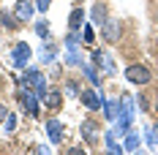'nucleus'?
<instances>
[{
  "instance_id": "nucleus-1",
  "label": "nucleus",
  "mask_w": 158,
  "mask_h": 155,
  "mask_svg": "<svg viewBox=\"0 0 158 155\" xmlns=\"http://www.w3.org/2000/svg\"><path fill=\"white\" fill-rule=\"evenodd\" d=\"M22 87H30L35 95H47V79L41 71H27L22 79Z\"/></svg>"
},
{
  "instance_id": "nucleus-2",
  "label": "nucleus",
  "mask_w": 158,
  "mask_h": 155,
  "mask_svg": "<svg viewBox=\"0 0 158 155\" xmlns=\"http://www.w3.org/2000/svg\"><path fill=\"white\" fill-rule=\"evenodd\" d=\"M126 79L131 84H147V82L153 79V74H150L144 65H128L126 68Z\"/></svg>"
},
{
  "instance_id": "nucleus-3",
  "label": "nucleus",
  "mask_w": 158,
  "mask_h": 155,
  "mask_svg": "<svg viewBox=\"0 0 158 155\" xmlns=\"http://www.w3.org/2000/svg\"><path fill=\"white\" fill-rule=\"evenodd\" d=\"M27 60H30V47L19 41V44L14 47V65H16V68H22Z\"/></svg>"
},
{
  "instance_id": "nucleus-4",
  "label": "nucleus",
  "mask_w": 158,
  "mask_h": 155,
  "mask_svg": "<svg viewBox=\"0 0 158 155\" xmlns=\"http://www.w3.org/2000/svg\"><path fill=\"white\" fill-rule=\"evenodd\" d=\"M33 14V3L30 0H16V8H14V16L19 19V22H27Z\"/></svg>"
},
{
  "instance_id": "nucleus-5",
  "label": "nucleus",
  "mask_w": 158,
  "mask_h": 155,
  "mask_svg": "<svg viewBox=\"0 0 158 155\" xmlns=\"http://www.w3.org/2000/svg\"><path fill=\"white\" fill-rule=\"evenodd\" d=\"M79 98H82V104H85L87 109H98V106H101V98H98L95 90H82Z\"/></svg>"
},
{
  "instance_id": "nucleus-6",
  "label": "nucleus",
  "mask_w": 158,
  "mask_h": 155,
  "mask_svg": "<svg viewBox=\"0 0 158 155\" xmlns=\"http://www.w3.org/2000/svg\"><path fill=\"white\" fill-rule=\"evenodd\" d=\"M117 35H120V27H117V22H114V19H106V22H104V38H106V41H117Z\"/></svg>"
},
{
  "instance_id": "nucleus-7",
  "label": "nucleus",
  "mask_w": 158,
  "mask_h": 155,
  "mask_svg": "<svg viewBox=\"0 0 158 155\" xmlns=\"http://www.w3.org/2000/svg\"><path fill=\"white\" fill-rule=\"evenodd\" d=\"M95 131H98V125H95L93 120H85V123H82V136H85V141L93 144L95 141Z\"/></svg>"
},
{
  "instance_id": "nucleus-8",
  "label": "nucleus",
  "mask_w": 158,
  "mask_h": 155,
  "mask_svg": "<svg viewBox=\"0 0 158 155\" xmlns=\"http://www.w3.org/2000/svg\"><path fill=\"white\" fill-rule=\"evenodd\" d=\"M22 104H25V109L30 114H38V104H35V95L33 93H22Z\"/></svg>"
},
{
  "instance_id": "nucleus-9",
  "label": "nucleus",
  "mask_w": 158,
  "mask_h": 155,
  "mask_svg": "<svg viewBox=\"0 0 158 155\" xmlns=\"http://www.w3.org/2000/svg\"><path fill=\"white\" fill-rule=\"evenodd\" d=\"M93 22L95 25H104V22H106V8H104V3H95L93 6Z\"/></svg>"
},
{
  "instance_id": "nucleus-10",
  "label": "nucleus",
  "mask_w": 158,
  "mask_h": 155,
  "mask_svg": "<svg viewBox=\"0 0 158 155\" xmlns=\"http://www.w3.org/2000/svg\"><path fill=\"white\" fill-rule=\"evenodd\" d=\"M47 133H49V139L57 144V141H60V123H57V120H49L47 123Z\"/></svg>"
},
{
  "instance_id": "nucleus-11",
  "label": "nucleus",
  "mask_w": 158,
  "mask_h": 155,
  "mask_svg": "<svg viewBox=\"0 0 158 155\" xmlns=\"http://www.w3.org/2000/svg\"><path fill=\"white\" fill-rule=\"evenodd\" d=\"M0 25H3V27H8V30H14L16 25H19V19L11 16V14H0Z\"/></svg>"
},
{
  "instance_id": "nucleus-12",
  "label": "nucleus",
  "mask_w": 158,
  "mask_h": 155,
  "mask_svg": "<svg viewBox=\"0 0 158 155\" xmlns=\"http://www.w3.org/2000/svg\"><path fill=\"white\" fill-rule=\"evenodd\" d=\"M82 19H85V11H82V8H74V14L68 19V22H71V30H77L79 25H82Z\"/></svg>"
},
{
  "instance_id": "nucleus-13",
  "label": "nucleus",
  "mask_w": 158,
  "mask_h": 155,
  "mask_svg": "<svg viewBox=\"0 0 158 155\" xmlns=\"http://www.w3.org/2000/svg\"><path fill=\"white\" fill-rule=\"evenodd\" d=\"M44 98H47V104H49L52 109H57V106H60V93H57V90H52V93H47Z\"/></svg>"
},
{
  "instance_id": "nucleus-14",
  "label": "nucleus",
  "mask_w": 158,
  "mask_h": 155,
  "mask_svg": "<svg viewBox=\"0 0 158 155\" xmlns=\"http://www.w3.org/2000/svg\"><path fill=\"white\" fill-rule=\"evenodd\" d=\"M104 112H106V117H109V120H114V114H117V106H114L112 101H106V104H104Z\"/></svg>"
},
{
  "instance_id": "nucleus-15",
  "label": "nucleus",
  "mask_w": 158,
  "mask_h": 155,
  "mask_svg": "<svg viewBox=\"0 0 158 155\" xmlns=\"http://www.w3.org/2000/svg\"><path fill=\"white\" fill-rule=\"evenodd\" d=\"M65 90H68L71 95H79V93H82V90H79V82H68V84H65Z\"/></svg>"
},
{
  "instance_id": "nucleus-16",
  "label": "nucleus",
  "mask_w": 158,
  "mask_h": 155,
  "mask_svg": "<svg viewBox=\"0 0 158 155\" xmlns=\"http://www.w3.org/2000/svg\"><path fill=\"white\" fill-rule=\"evenodd\" d=\"M35 33H38V35H41V38H47V22H38V25H35Z\"/></svg>"
},
{
  "instance_id": "nucleus-17",
  "label": "nucleus",
  "mask_w": 158,
  "mask_h": 155,
  "mask_svg": "<svg viewBox=\"0 0 158 155\" xmlns=\"http://www.w3.org/2000/svg\"><path fill=\"white\" fill-rule=\"evenodd\" d=\"M49 3H52V0H38L35 6H38V11H47V8H49Z\"/></svg>"
},
{
  "instance_id": "nucleus-18",
  "label": "nucleus",
  "mask_w": 158,
  "mask_h": 155,
  "mask_svg": "<svg viewBox=\"0 0 158 155\" xmlns=\"http://www.w3.org/2000/svg\"><path fill=\"white\" fill-rule=\"evenodd\" d=\"M6 117H8V109H6V104H0V123H3Z\"/></svg>"
},
{
  "instance_id": "nucleus-19",
  "label": "nucleus",
  "mask_w": 158,
  "mask_h": 155,
  "mask_svg": "<svg viewBox=\"0 0 158 155\" xmlns=\"http://www.w3.org/2000/svg\"><path fill=\"white\" fill-rule=\"evenodd\" d=\"M85 44H93V30H90V27L85 30Z\"/></svg>"
},
{
  "instance_id": "nucleus-20",
  "label": "nucleus",
  "mask_w": 158,
  "mask_h": 155,
  "mask_svg": "<svg viewBox=\"0 0 158 155\" xmlns=\"http://www.w3.org/2000/svg\"><path fill=\"white\" fill-rule=\"evenodd\" d=\"M136 144H139V139H134V136H131V139H128V144H126V147H128V150H134Z\"/></svg>"
},
{
  "instance_id": "nucleus-21",
  "label": "nucleus",
  "mask_w": 158,
  "mask_h": 155,
  "mask_svg": "<svg viewBox=\"0 0 158 155\" xmlns=\"http://www.w3.org/2000/svg\"><path fill=\"white\" fill-rule=\"evenodd\" d=\"M153 141H156V144H158V125H156V128H153Z\"/></svg>"
},
{
  "instance_id": "nucleus-22",
  "label": "nucleus",
  "mask_w": 158,
  "mask_h": 155,
  "mask_svg": "<svg viewBox=\"0 0 158 155\" xmlns=\"http://www.w3.org/2000/svg\"><path fill=\"white\" fill-rule=\"evenodd\" d=\"M156 109H158V104H156Z\"/></svg>"
},
{
  "instance_id": "nucleus-23",
  "label": "nucleus",
  "mask_w": 158,
  "mask_h": 155,
  "mask_svg": "<svg viewBox=\"0 0 158 155\" xmlns=\"http://www.w3.org/2000/svg\"><path fill=\"white\" fill-rule=\"evenodd\" d=\"M77 3H79V0H77Z\"/></svg>"
}]
</instances>
